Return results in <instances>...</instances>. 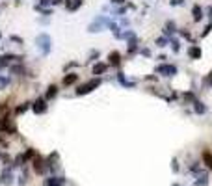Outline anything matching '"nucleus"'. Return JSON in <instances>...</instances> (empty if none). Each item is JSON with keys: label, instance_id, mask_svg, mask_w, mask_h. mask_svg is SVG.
I'll list each match as a JSON object with an SVG mask.
<instances>
[{"label": "nucleus", "instance_id": "24", "mask_svg": "<svg viewBox=\"0 0 212 186\" xmlns=\"http://www.w3.org/2000/svg\"><path fill=\"white\" fill-rule=\"evenodd\" d=\"M11 73H24V69H22V65H13Z\"/></svg>", "mask_w": 212, "mask_h": 186}, {"label": "nucleus", "instance_id": "7", "mask_svg": "<svg viewBox=\"0 0 212 186\" xmlns=\"http://www.w3.org/2000/svg\"><path fill=\"white\" fill-rule=\"evenodd\" d=\"M201 54H203V52H201V49H199L197 45H192L190 49H188V56H190L192 60H199V58H201Z\"/></svg>", "mask_w": 212, "mask_h": 186}, {"label": "nucleus", "instance_id": "14", "mask_svg": "<svg viewBox=\"0 0 212 186\" xmlns=\"http://www.w3.org/2000/svg\"><path fill=\"white\" fill-rule=\"evenodd\" d=\"M106 69H108L106 63H95V65H93V75H102Z\"/></svg>", "mask_w": 212, "mask_h": 186}, {"label": "nucleus", "instance_id": "3", "mask_svg": "<svg viewBox=\"0 0 212 186\" xmlns=\"http://www.w3.org/2000/svg\"><path fill=\"white\" fill-rule=\"evenodd\" d=\"M156 73L162 75V76H175L177 75V67L169 65V63H160V65H156Z\"/></svg>", "mask_w": 212, "mask_h": 186}, {"label": "nucleus", "instance_id": "30", "mask_svg": "<svg viewBox=\"0 0 212 186\" xmlns=\"http://www.w3.org/2000/svg\"><path fill=\"white\" fill-rule=\"evenodd\" d=\"M49 2H50V0H39V4H37V6H39V8H43L45 4H49Z\"/></svg>", "mask_w": 212, "mask_h": 186}, {"label": "nucleus", "instance_id": "18", "mask_svg": "<svg viewBox=\"0 0 212 186\" xmlns=\"http://www.w3.org/2000/svg\"><path fill=\"white\" fill-rule=\"evenodd\" d=\"M84 2V0H71V6L67 8V9H71V11H76L78 8H80V4Z\"/></svg>", "mask_w": 212, "mask_h": 186}, {"label": "nucleus", "instance_id": "21", "mask_svg": "<svg viewBox=\"0 0 212 186\" xmlns=\"http://www.w3.org/2000/svg\"><path fill=\"white\" fill-rule=\"evenodd\" d=\"M206 182H208V177H206V175H201V177H199V180L195 182V186H205Z\"/></svg>", "mask_w": 212, "mask_h": 186}, {"label": "nucleus", "instance_id": "15", "mask_svg": "<svg viewBox=\"0 0 212 186\" xmlns=\"http://www.w3.org/2000/svg\"><path fill=\"white\" fill-rule=\"evenodd\" d=\"M138 50V39L136 37H130L128 39V54H134Z\"/></svg>", "mask_w": 212, "mask_h": 186}, {"label": "nucleus", "instance_id": "12", "mask_svg": "<svg viewBox=\"0 0 212 186\" xmlns=\"http://www.w3.org/2000/svg\"><path fill=\"white\" fill-rule=\"evenodd\" d=\"M192 15H194V20L199 22V20L203 19V9H201V6H194V8H192Z\"/></svg>", "mask_w": 212, "mask_h": 186}, {"label": "nucleus", "instance_id": "6", "mask_svg": "<svg viewBox=\"0 0 212 186\" xmlns=\"http://www.w3.org/2000/svg\"><path fill=\"white\" fill-rule=\"evenodd\" d=\"M46 168H50V164H45V160H43L41 156H37V158L34 160V169H35V173H45Z\"/></svg>", "mask_w": 212, "mask_h": 186}, {"label": "nucleus", "instance_id": "5", "mask_svg": "<svg viewBox=\"0 0 212 186\" xmlns=\"http://www.w3.org/2000/svg\"><path fill=\"white\" fill-rule=\"evenodd\" d=\"M32 110H34V113H45L46 112V99L45 97H39V99H35L34 102H32Z\"/></svg>", "mask_w": 212, "mask_h": 186}, {"label": "nucleus", "instance_id": "10", "mask_svg": "<svg viewBox=\"0 0 212 186\" xmlns=\"http://www.w3.org/2000/svg\"><path fill=\"white\" fill-rule=\"evenodd\" d=\"M45 186H63V177H50V179H46Z\"/></svg>", "mask_w": 212, "mask_h": 186}, {"label": "nucleus", "instance_id": "19", "mask_svg": "<svg viewBox=\"0 0 212 186\" xmlns=\"http://www.w3.org/2000/svg\"><path fill=\"white\" fill-rule=\"evenodd\" d=\"M11 180H13V175H11V173H9L8 169H6V171L2 173V182H4V184H9Z\"/></svg>", "mask_w": 212, "mask_h": 186}, {"label": "nucleus", "instance_id": "26", "mask_svg": "<svg viewBox=\"0 0 212 186\" xmlns=\"http://www.w3.org/2000/svg\"><path fill=\"white\" fill-rule=\"evenodd\" d=\"M180 34H182V37H186V39H192V35H190V32H188V30H180Z\"/></svg>", "mask_w": 212, "mask_h": 186}, {"label": "nucleus", "instance_id": "25", "mask_svg": "<svg viewBox=\"0 0 212 186\" xmlns=\"http://www.w3.org/2000/svg\"><path fill=\"white\" fill-rule=\"evenodd\" d=\"M171 46H173V50H175V52H179V49H180V45H179L177 39H171Z\"/></svg>", "mask_w": 212, "mask_h": 186}, {"label": "nucleus", "instance_id": "34", "mask_svg": "<svg viewBox=\"0 0 212 186\" xmlns=\"http://www.w3.org/2000/svg\"><path fill=\"white\" fill-rule=\"evenodd\" d=\"M173 186H179V184H173Z\"/></svg>", "mask_w": 212, "mask_h": 186}, {"label": "nucleus", "instance_id": "11", "mask_svg": "<svg viewBox=\"0 0 212 186\" xmlns=\"http://www.w3.org/2000/svg\"><path fill=\"white\" fill-rule=\"evenodd\" d=\"M76 80H78V75L69 73V75H65V76H63V86H71V84H75Z\"/></svg>", "mask_w": 212, "mask_h": 186}, {"label": "nucleus", "instance_id": "16", "mask_svg": "<svg viewBox=\"0 0 212 186\" xmlns=\"http://www.w3.org/2000/svg\"><path fill=\"white\" fill-rule=\"evenodd\" d=\"M203 162L206 164L208 169H212V154H210V151H203Z\"/></svg>", "mask_w": 212, "mask_h": 186}, {"label": "nucleus", "instance_id": "32", "mask_svg": "<svg viewBox=\"0 0 212 186\" xmlns=\"http://www.w3.org/2000/svg\"><path fill=\"white\" fill-rule=\"evenodd\" d=\"M50 4H54V6H58V4H61V0H50Z\"/></svg>", "mask_w": 212, "mask_h": 186}, {"label": "nucleus", "instance_id": "23", "mask_svg": "<svg viewBox=\"0 0 212 186\" xmlns=\"http://www.w3.org/2000/svg\"><path fill=\"white\" fill-rule=\"evenodd\" d=\"M210 30H212V22H208V24L205 26V30L201 32V37H205V35H208V32H210Z\"/></svg>", "mask_w": 212, "mask_h": 186}, {"label": "nucleus", "instance_id": "4", "mask_svg": "<svg viewBox=\"0 0 212 186\" xmlns=\"http://www.w3.org/2000/svg\"><path fill=\"white\" fill-rule=\"evenodd\" d=\"M106 24H110V20H108L106 17H97V19L89 24V32H101Z\"/></svg>", "mask_w": 212, "mask_h": 186}, {"label": "nucleus", "instance_id": "22", "mask_svg": "<svg viewBox=\"0 0 212 186\" xmlns=\"http://www.w3.org/2000/svg\"><path fill=\"white\" fill-rule=\"evenodd\" d=\"M156 45H158V46H166V45H168V39H166V37H156Z\"/></svg>", "mask_w": 212, "mask_h": 186}, {"label": "nucleus", "instance_id": "33", "mask_svg": "<svg viewBox=\"0 0 212 186\" xmlns=\"http://www.w3.org/2000/svg\"><path fill=\"white\" fill-rule=\"evenodd\" d=\"M125 0H112V4H123Z\"/></svg>", "mask_w": 212, "mask_h": 186}, {"label": "nucleus", "instance_id": "9", "mask_svg": "<svg viewBox=\"0 0 212 186\" xmlns=\"http://www.w3.org/2000/svg\"><path fill=\"white\" fill-rule=\"evenodd\" d=\"M58 95V86H54V84H50L49 87H46V93H45V99L46 101H50V99H54Z\"/></svg>", "mask_w": 212, "mask_h": 186}, {"label": "nucleus", "instance_id": "17", "mask_svg": "<svg viewBox=\"0 0 212 186\" xmlns=\"http://www.w3.org/2000/svg\"><path fill=\"white\" fill-rule=\"evenodd\" d=\"M194 104H195V106H194V108H195V113H205V112H206V106H205L203 102H199V101H195Z\"/></svg>", "mask_w": 212, "mask_h": 186}, {"label": "nucleus", "instance_id": "8", "mask_svg": "<svg viewBox=\"0 0 212 186\" xmlns=\"http://www.w3.org/2000/svg\"><path fill=\"white\" fill-rule=\"evenodd\" d=\"M108 61H110V65H119L121 63V54L119 52H117V50H113V52H110L108 54Z\"/></svg>", "mask_w": 212, "mask_h": 186}, {"label": "nucleus", "instance_id": "27", "mask_svg": "<svg viewBox=\"0 0 212 186\" xmlns=\"http://www.w3.org/2000/svg\"><path fill=\"white\" fill-rule=\"evenodd\" d=\"M182 2H184V0H169V4H171V6H180Z\"/></svg>", "mask_w": 212, "mask_h": 186}, {"label": "nucleus", "instance_id": "20", "mask_svg": "<svg viewBox=\"0 0 212 186\" xmlns=\"http://www.w3.org/2000/svg\"><path fill=\"white\" fill-rule=\"evenodd\" d=\"M30 104L32 102H24V104H20V106H17V110H15V113H24L28 108H30Z\"/></svg>", "mask_w": 212, "mask_h": 186}, {"label": "nucleus", "instance_id": "29", "mask_svg": "<svg viewBox=\"0 0 212 186\" xmlns=\"http://www.w3.org/2000/svg\"><path fill=\"white\" fill-rule=\"evenodd\" d=\"M141 54H143V56H151V50L149 49H141Z\"/></svg>", "mask_w": 212, "mask_h": 186}, {"label": "nucleus", "instance_id": "31", "mask_svg": "<svg viewBox=\"0 0 212 186\" xmlns=\"http://www.w3.org/2000/svg\"><path fill=\"white\" fill-rule=\"evenodd\" d=\"M206 13H208V17L212 19V6H210V8H206Z\"/></svg>", "mask_w": 212, "mask_h": 186}, {"label": "nucleus", "instance_id": "1", "mask_svg": "<svg viewBox=\"0 0 212 186\" xmlns=\"http://www.w3.org/2000/svg\"><path fill=\"white\" fill-rule=\"evenodd\" d=\"M99 86H101V78H93V80H89V82H86V84L76 87V95H87L89 91H93Z\"/></svg>", "mask_w": 212, "mask_h": 186}, {"label": "nucleus", "instance_id": "2", "mask_svg": "<svg viewBox=\"0 0 212 186\" xmlns=\"http://www.w3.org/2000/svg\"><path fill=\"white\" fill-rule=\"evenodd\" d=\"M35 41H37V49H39L45 56L50 52V37L46 35V34H39Z\"/></svg>", "mask_w": 212, "mask_h": 186}, {"label": "nucleus", "instance_id": "35", "mask_svg": "<svg viewBox=\"0 0 212 186\" xmlns=\"http://www.w3.org/2000/svg\"><path fill=\"white\" fill-rule=\"evenodd\" d=\"M0 37H2V35H0Z\"/></svg>", "mask_w": 212, "mask_h": 186}, {"label": "nucleus", "instance_id": "13", "mask_svg": "<svg viewBox=\"0 0 212 186\" xmlns=\"http://www.w3.org/2000/svg\"><path fill=\"white\" fill-rule=\"evenodd\" d=\"M177 32V26H175V22H166V26H164V34L166 35H171V34H175Z\"/></svg>", "mask_w": 212, "mask_h": 186}, {"label": "nucleus", "instance_id": "28", "mask_svg": "<svg viewBox=\"0 0 212 186\" xmlns=\"http://www.w3.org/2000/svg\"><path fill=\"white\" fill-rule=\"evenodd\" d=\"M9 39H11V41H15V43H22V39H20V37H17V35H11Z\"/></svg>", "mask_w": 212, "mask_h": 186}]
</instances>
